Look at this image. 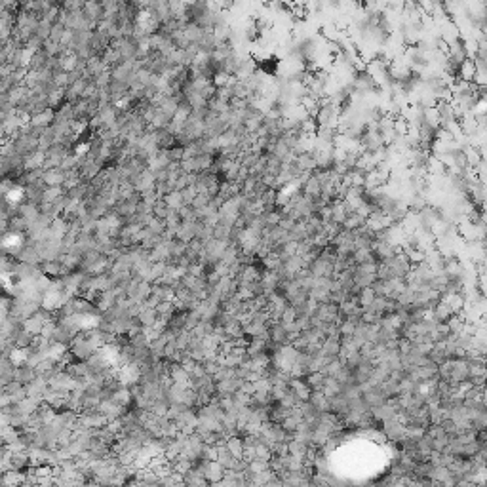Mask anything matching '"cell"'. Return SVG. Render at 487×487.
Returning a JSON list of instances; mask_svg holds the SVG:
<instances>
[{
  "label": "cell",
  "mask_w": 487,
  "mask_h": 487,
  "mask_svg": "<svg viewBox=\"0 0 487 487\" xmlns=\"http://www.w3.org/2000/svg\"><path fill=\"white\" fill-rule=\"evenodd\" d=\"M295 166L299 168V172H307L312 173L316 170V162L314 158L310 156L308 153L307 154H301V156H295Z\"/></svg>",
  "instance_id": "6da1fadb"
},
{
  "label": "cell",
  "mask_w": 487,
  "mask_h": 487,
  "mask_svg": "<svg viewBox=\"0 0 487 487\" xmlns=\"http://www.w3.org/2000/svg\"><path fill=\"white\" fill-rule=\"evenodd\" d=\"M474 73H476V69H474L472 59H466L464 63L461 65V69H459V78L462 80V82H472Z\"/></svg>",
  "instance_id": "7a4b0ae2"
}]
</instances>
